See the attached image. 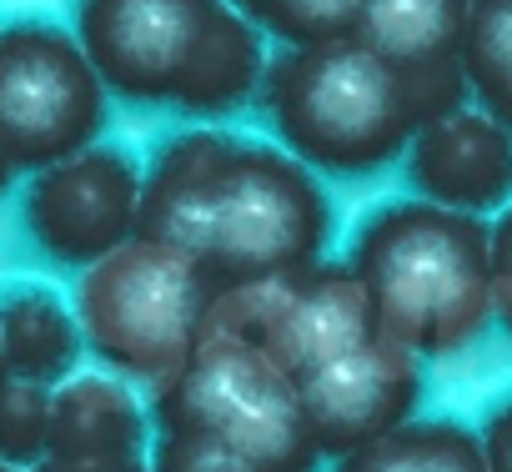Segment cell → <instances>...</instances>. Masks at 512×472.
<instances>
[{"label": "cell", "mask_w": 512, "mask_h": 472, "mask_svg": "<svg viewBox=\"0 0 512 472\" xmlns=\"http://www.w3.org/2000/svg\"><path fill=\"white\" fill-rule=\"evenodd\" d=\"M11 176H16V166H11V156H6V146H0V196H6V186H11Z\"/></svg>", "instance_id": "22"}, {"label": "cell", "mask_w": 512, "mask_h": 472, "mask_svg": "<svg viewBox=\"0 0 512 472\" xmlns=\"http://www.w3.org/2000/svg\"><path fill=\"white\" fill-rule=\"evenodd\" d=\"M151 422L206 432L267 472L322 467L297 377L262 347L236 337H201L186 372L151 392Z\"/></svg>", "instance_id": "6"}, {"label": "cell", "mask_w": 512, "mask_h": 472, "mask_svg": "<svg viewBox=\"0 0 512 472\" xmlns=\"http://www.w3.org/2000/svg\"><path fill=\"white\" fill-rule=\"evenodd\" d=\"M487 262H492V322L512 337V201L487 226Z\"/></svg>", "instance_id": "19"}, {"label": "cell", "mask_w": 512, "mask_h": 472, "mask_svg": "<svg viewBox=\"0 0 512 472\" xmlns=\"http://www.w3.org/2000/svg\"><path fill=\"white\" fill-rule=\"evenodd\" d=\"M377 332L422 362L467 352L492 322L487 221L402 196L372 206L347 247Z\"/></svg>", "instance_id": "3"}, {"label": "cell", "mask_w": 512, "mask_h": 472, "mask_svg": "<svg viewBox=\"0 0 512 472\" xmlns=\"http://www.w3.org/2000/svg\"><path fill=\"white\" fill-rule=\"evenodd\" d=\"M457 71L467 106L512 131V0H467Z\"/></svg>", "instance_id": "15"}, {"label": "cell", "mask_w": 512, "mask_h": 472, "mask_svg": "<svg viewBox=\"0 0 512 472\" xmlns=\"http://www.w3.org/2000/svg\"><path fill=\"white\" fill-rule=\"evenodd\" d=\"M0 472H21V467H6V462H0Z\"/></svg>", "instance_id": "24"}, {"label": "cell", "mask_w": 512, "mask_h": 472, "mask_svg": "<svg viewBox=\"0 0 512 472\" xmlns=\"http://www.w3.org/2000/svg\"><path fill=\"white\" fill-rule=\"evenodd\" d=\"M402 161L417 201H432L442 211L482 221L487 211L497 216L512 201V131L477 106H457L417 126Z\"/></svg>", "instance_id": "10"}, {"label": "cell", "mask_w": 512, "mask_h": 472, "mask_svg": "<svg viewBox=\"0 0 512 472\" xmlns=\"http://www.w3.org/2000/svg\"><path fill=\"white\" fill-rule=\"evenodd\" d=\"M146 472H267L251 457L231 452L226 442L191 432V427H151V447H146Z\"/></svg>", "instance_id": "18"}, {"label": "cell", "mask_w": 512, "mask_h": 472, "mask_svg": "<svg viewBox=\"0 0 512 472\" xmlns=\"http://www.w3.org/2000/svg\"><path fill=\"white\" fill-rule=\"evenodd\" d=\"M231 11L256 31L282 46H322L352 36L362 0H231Z\"/></svg>", "instance_id": "16"}, {"label": "cell", "mask_w": 512, "mask_h": 472, "mask_svg": "<svg viewBox=\"0 0 512 472\" xmlns=\"http://www.w3.org/2000/svg\"><path fill=\"white\" fill-rule=\"evenodd\" d=\"M467 21V0H362L352 41H362L377 61H387L422 111V126L467 106L457 41Z\"/></svg>", "instance_id": "11"}, {"label": "cell", "mask_w": 512, "mask_h": 472, "mask_svg": "<svg viewBox=\"0 0 512 472\" xmlns=\"http://www.w3.org/2000/svg\"><path fill=\"white\" fill-rule=\"evenodd\" d=\"M71 36L106 96L146 111L231 116L256 101L267 41L231 0H76Z\"/></svg>", "instance_id": "2"}, {"label": "cell", "mask_w": 512, "mask_h": 472, "mask_svg": "<svg viewBox=\"0 0 512 472\" xmlns=\"http://www.w3.org/2000/svg\"><path fill=\"white\" fill-rule=\"evenodd\" d=\"M111 121V96L71 26H0V146L16 171H46L96 146Z\"/></svg>", "instance_id": "7"}, {"label": "cell", "mask_w": 512, "mask_h": 472, "mask_svg": "<svg viewBox=\"0 0 512 472\" xmlns=\"http://www.w3.org/2000/svg\"><path fill=\"white\" fill-rule=\"evenodd\" d=\"M46 457H51V392L6 377V387H0V462L31 472Z\"/></svg>", "instance_id": "17"}, {"label": "cell", "mask_w": 512, "mask_h": 472, "mask_svg": "<svg viewBox=\"0 0 512 472\" xmlns=\"http://www.w3.org/2000/svg\"><path fill=\"white\" fill-rule=\"evenodd\" d=\"M0 387H6V362H0Z\"/></svg>", "instance_id": "23"}, {"label": "cell", "mask_w": 512, "mask_h": 472, "mask_svg": "<svg viewBox=\"0 0 512 472\" xmlns=\"http://www.w3.org/2000/svg\"><path fill=\"white\" fill-rule=\"evenodd\" d=\"M136 236L191 257L221 292L327 262L332 201L277 141L191 126L141 166Z\"/></svg>", "instance_id": "1"}, {"label": "cell", "mask_w": 512, "mask_h": 472, "mask_svg": "<svg viewBox=\"0 0 512 472\" xmlns=\"http://www.w3.org/2000/svg\"><path fill=\"white\" fill-rule=\"evenodd\" d=\"M31 472H146V457H46Z\"/></svg>", "instance_id": "21"}, {"label": "cell", "mask_w": 512, "mask_h": 472, "mask_svg": "<svg viewBox=\"0 0 512 472\" xmlns=\"http://www.w3.org/2000/svg\"><path fill=\"white\" fill-rule=\"evenodd\" d=\"M256 101L277 146L317 176H377L422 126L412 86L352 36L267 56Z\"/></svg>", "instance_id": "4"}, {"label": "cell", "mask_w": 512, "mask_h": 472, "mask_svg": "<svg viewBox=\"0 0 512 472\" xmlns=\"http://www.w3.org/2000/svg\"><path fill=\"white\" fill-rule=\"evenodd\" d=\"M482 442V467L487 472H512V392L502 402H492V412L477 427Z\"/></svg>", "instance_id": "20"}, {"label": "cell", "mask_w": 512, "mask_h": 472, "mask_svg": "<svg viewBox=\"0 0 512 472\" xmlns=\"http://www.w3.org/2000/svg\"><path fill=\"white\" fill-rule=\"evenodd\" d=\"M141 216V161L126 146L96 141L71 161L31 171L21 196V221L31 242L56 267H96L136 236Z\"/></svg>", "instance_id": "8"}, {"label": "cell", "mask_w": 512, "mask_h": 472, "mask_svg": "<svg viewBox=\"0 0 512 472\" xmlns=\"http://www.w3.org/2000/svg\"><path fill=\"white\" fill-rule=\"evenodd\" d=\"M81 352H86L81 322L51 287L21 282L0 292V362H6V377L51 392L66 377H76Z\"/></svg>", "instance_id": "13"}, {"label": "cell", "mask_w": 512, "mask_h": 472, "mask_svg": "<svg viewBox=\"0 0 512 472\" xmlns=\"http://www.w3.org/2000/svg\"><path fill=\"white\" fill-rule=\"evenodd\" d=\"M422 367H427L422 357L377 332L372 342L297 377L302 412L322 462H337L412 422L422 402Z\"/></svg>", "instance_id": "9"}, {"label": "cell", "mask_w": 512, "mask_h": 472, "mask_svg": "<svg viewBox=\"0 0 512 472\" xmlns=\"http://www.w3.org/2000/svg\"><path fill=\"white\" fill-rule=\"evenodd\" d=\"M211 297L216 282L191 257L131 236L81 272L71 312L81 342L111 367V377L161 392L196 357Z\"/></svg>", "instance_id": "5"}, {"label": "cell", "mask_w": 512, "mask_h": 472, "mask_svg": "<svg viewBox=\"0 0 512 472\" xmlns=\"http://www.w3.org/2000/svg\"><path fill=\"white\" fill-rule=\"evenodd\" d=\"M332 472H487L477 427L457 417H412L397 432L347 452Z\"/></svg>", "instance_id": "14"}, {"label": "cell", "mask_w": 512, "mask_h": 472, "mask_svg": "<svg viewBox=\"0 0 512 472\" xmlns=\"http://www.w3.org/2000/svg\"><path fill=\"white\" fill-rule=\"evenodd\" d=\"M151 412L131 382L111 372H76L51 387V457H146Z\"/></svg>", "instance_id": "12"}]
</instances>
